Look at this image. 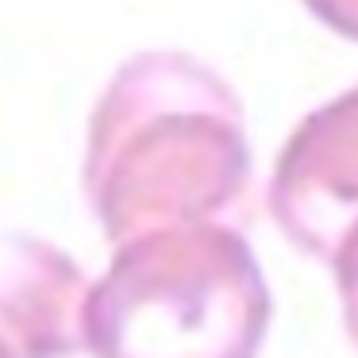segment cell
<instances>
[{"mask_svg":"<svg viewBox=\"0 0 358 358\" xmlns=\"http://www.w3.org/2000/svg\"><path fill=\"white\" fill-rule=\"evenodd\" d=\"M0 358H12V350H8V347H4V343H0Z\"/></svg>","mask_w":358,"mask_h":358,"instance_id":"obj_3","label":"cell"},{"mask_svg":"<svg viewBox=\"0 0 358 358\" xmlns=\"http://www.w3.org/2000/svg\"><path fill=\"white\" fill-rule=\"evenodd\" d=\"M347 320H350V331L358 339V278L347 281Z\"/></svg>","mask_w":358,"mask_h":358,"instance_id":"obj_2","label":"cell"},{"mask_svg":"<svg viewBox=\"0 0 358 358\" xmlns=\"http://www.w3.org/2000/svg\"><path fill=\"white\" fill-rule=\"evenodd\" d=\"M266 331V293L255 270L120 266L81 316L93 358H255Z\"/></svg>","mask_w":358,"mask_h":358,"instance_id":"obj_1","label":"cell"}]
</instances>
